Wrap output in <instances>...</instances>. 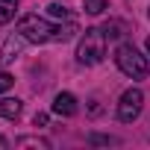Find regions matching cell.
Segmentation results:
<instances>
[{
  "label": "cell",
  "instance_id": "obj_1",
  "mask_svg": "<svg viewBox=\"0 0 150 150\" xmlns=\"http://www.w3.org/2000/svg\"><path fill=\"white\" fill-rule=\"evenodd\" d=\"M115 65L121 68V74H127L129 80H144L147 74H150L147 59H144L132 44H121V47L115 50Z\"/></svg>",
  "mask_w": 150,
  "mask_h": 150
},
{
  "label": "cell",
  "instance_id": "obj_2",
  "mask_svg": "<svg viewBox=\"0 0 150 150\" xmlns=\"http://www.w3.org/2000/svg\"><path fill=\"white\" fill-rule=\"evenodd\" d=\"M106 56V33L103 30H86V35L80 38V47H77V59L83 65H97L103 62Z\"/></svg>",
  "mask_w": 150,
  "mask_h": 150
},
{
  "label": "cell",
  "instance_id": "obj_3",
  "mask_svg": "<svg viewBox=\"0 0 150 150\" xmlns=\"http://www.w3.org/2000/svg\"><path fill=\"white\" fill-rule=\"evenodd\" d=\"M18 33H21L27 41H33V44H44V41H56L59 27H53L50 21H44V18H38V15H27V18L18 24Z\"/></svg>",
  "mask_w": 150,
  "mask_h": 150
},
{
  "label": "cell",
  "instance_id": "obj_4",
  "mask_svg": "<svg viewBox=\"0 0 150 150\" xmlns=\"http://www.w3.org/2000/svg\"><path fill=\"white\" fill-rule=\"evenodd\" d=\"M141 109H144V94H141V88H127V91L121 94V103H118V121L132 124V121L141 115Z\"/></svg>",
  "mask_w": 150,
  "mask_h": 150
},
{
  "label": "cell",
  "instance_id": "obj_5",
  "mask_svg": "<svg viewBox=\"0 0 150 150\" xmlns=\"http://www.w3.org/2000/svg\"><path fill=\"white\" fill-rule=\"evenodd\" d=\"M53 112L62 115V118H71V115H77V97L68 94V91H59L56 100H53Z\"/></svg>",
  "mask_w": 150,
  "mask_h": 150
},
{
  "label": "cell",
  "instance_id": "obj_6",
  "mask_svg": "<svg viewBox=\"0 0 150 150\" xmlns=\"http://www.w3.org/2000/svg\"><path fill=\"white\" fill-rule=\"evenodd\" d=\"M24 44H27V38H24L21 33L9 35V38H6V44H3V53H0V62H3V65H6V62H12V59L24 50Z\"/></svg>",
  "mask_w": 150,
  "mask_h": 150
},
{
  "label": "cell",
  "instance_id": "obj_7",
  "mask_svg": "<svg viewBox=\"0 0 150 150\" xmlns=\"http://www.w3.org/2000/svg\"><path fill=\"white\" fill-rule=\"evenodd\" d=\"M0 115L3 118H18L21 115V100H12V97L0 100Z\"/></svg>",
  "mask_w": 150,
  "mask_h": 150
},
{
  "label": "cell",
  "instance_id": "obj_8",
  "mask_svg": "<svg viewBox=\"0 0 150 150\" xmlns=\"http://www.w3.org/2000/svg\"><path fill=\"white\" fill-rule=\"evenodd\" d=\"M18 12V0H0V24H9Z\"/></svg>",
  "mask_w": 150,
  "mask_h": 150
},
{
  "label": "cell",
  "instance_id": "obj_9",
  "mask_svg": "<svg viewBox=\"0 0 150 150\" xmlns=\"http://www.w3.org/2000/svg\"><path fill=\"white\" fill-rule=\"evenodd\" d=\"M83 9H86L88 15H100V12L106 9V0H83Z\"/></svg>",
  "mask_w": 150,
  "mask_h": 150
},
{
  "label": "cell",
  "instance_id": "obj_10",
  "mask_svg": "<svg viewBox=\"0 0 150 150\" xmlns=\"http://www.w3.org/2000/svg\"><path fill=\"white\" fill-rule=\"evenodd\" d=\"M12 86H15V77H12V74H6V71H0V94L9 91Z\"/></svg>",
  "mask_w": 150,
  "mask_h": 150
},
{
  "label": "cell",
  "instance_id": "obj_11",
  "mask_svg": "<svg viewBox=\"0 0 150 150\" xmlns=\"http://www.w3.org/2000/svg\"><path fill=\"white\" fill-rule=\"evenodd\" d=\"M74 33H77V24H68L65 30L59 27V33H56V41H68V38L74 35Z\"/></svg>",
  "mask_w": 150,
  "mask_h": 150
},
{
  "label": "cell",
  "instance_id": "obj_12",
  "mask_svg": "<svg viewBox=\"0 0 150 150\" xmlns=\"http://www.w3.org/2000/svg\"><path fill=\"white\" fill-rule=\"evenodd\" d=\"M103 33H106V38H118L121 35V24H106Z\"/></svg>",
  "mask_w": 150,
  "mask_h": 150
},
{
  "label": "cell",
  "instance_id": "obj_13",
  "mask_svg": "<svg viewBox=\"0 0 150 150\" xmlns=\"http://www.w3.org/2000/svg\"><path fill=\"white\" fill-rule=\"evenodd\" d=\"M47 12H50L53 18H68V9H62L59 3H53V6H47Z\"/></svg>",
  "mask_w": 150,
  "mask_h": 150
},
{
  "label": "cell",
  "instance_id": "obj_14",
  "mask_svg": "<svg viewBox=\"0 0 150 150\" xmlns=\"http://www.w3.org/2000/svg\"><path fill=\"white\" fill-rule=\"evenodd\" d=\"M47 124V115H35V127H44Z\"/></svg>",
  "mask_w": 150,
  "mask_h": 150
},
{
  "label": "cell",
  "instance_id": "obj_15",
  "mask_svg": "<svg viewBox=\"0 0 150 150\" xmlns=\"http://www.w3.org/2000/svg\"><path fill=\"white\" fill-rule=\"evenodd\" d=\"M147 53H150V38H147Z\"/></svg>",
  "mask_w": 150,
  "mask_h": 150
}]
</instances>
